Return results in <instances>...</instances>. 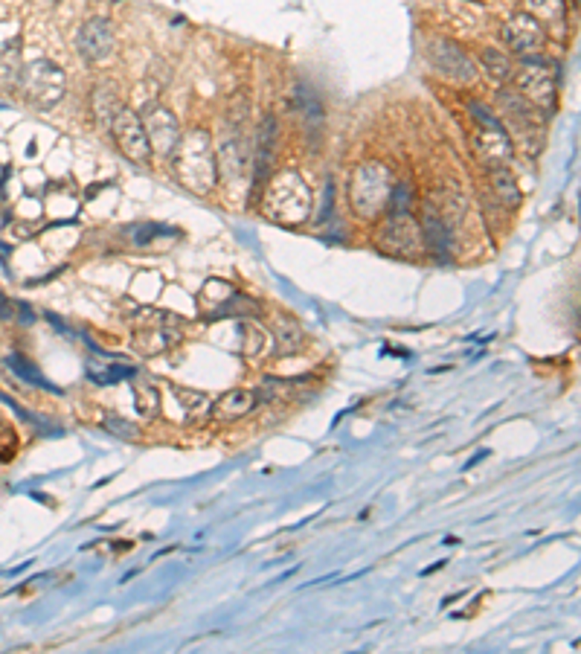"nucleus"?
<instances>
[{"mask_svg": "<svg viewBox=\"0 0 581 654\" xmlns=\"http://www.w3.org/2000/svg\"><path fill=\"white\" fill-rule=\"evenodd\" d=\"M76 50L88 62H105L114 53V27L108 18H90L76 35Z\"/></svg>", "mask_w": 581, "mask_h": 654, "instance_id": "10", "label": "nucleus"}, {"mask_svg": "<svg viewBox=\"0 0 581 654\" xmlns=\"http://www.w3.org/2000/svg\"><path fill=\"white\" fill-rule=\"evenodd\" d=\"M139 123H143V132L148 137V146H151V155H163V157H172L174 149L181 143V125H178V116H174L166 105L160 102H148L143 111L137 114Z\"/></svg>", "mask_w": 581, "mask_h": 654, "instance_id": "6", "label": "nucleus"}, {"mask_svg": "<svg viewBox=\"0 0 581 654\" xmlns=\"http://www.w3.org/2000/svg\"><path fill=\"white\" fill-rule=\"evenodd\" d=\"M18 88L23 93V99L35 105V108H53V105L64 99L67 76L62 67L50 62V58H35L27 67H21Z\"/></svg>", "mask_w": 581, "mask_h": 654, "instance_id": "4", "label": "nucleus"}, {"mask_svg": "<svg viewBox=\"0 0 581 654\" xmlns=\"http://www.w3.org/2000/svg\"><path fill=\"white\" fill-rule=\"evenodd\" d=\"M18 454V437L9 425H0V463H9Z\"/></svg>", "mask_w": 581, "mask_h": 654, "instance_id": "24", "label": "nucleus"}, {"mask_svg": "<svg viewBox=\"0 0 581 654\" xmlns=\"http://www.w3.org/2000/svg\"><path fill=\"white\" fill-rule=\"evenodd\" d=\"M274 341H276V349H279V352H282V355L297 352V349L302 346V329L297 326V320H290V318H276Z\"/></svg>", "mask_w": 581, "mask_h": 654, "instance_id": "17", "label": "nucleus"}, {"mask_svg": "<svg viewBox=\"0 0 581 654\" xmlns=\"http://www.w3.org/2000/svg\"><path fill=\"white\" fill-rule=\"evenodd\" d=\"M111 132H114V140L116 146H120L122 155L131 160V163H139V166H146L151 160V146H148V137L143 132V123H139V116L134 111H128L125 105L120 111L114 114L111 120Z\"/></svg>", "mask_w": 581, "mask_h": 654, "instance_id": "8", "label": "nucleus"}, {"mask_svg": "<svg viewBox=\"0 0 581 654\" xmlns=\"http://www.w3.org/2000/svg\"><path fill=\"white\" fill-rule=\"evenodd\" d=\"M430 62L436 64V70L442 76H448L453 81H474L476 79L474 62L450 41H436L434 47H430Z\"/></svg>", "mask_w": 581, "mask_h": 654, "instance_id": "11", "label": "nucleus"}, {"mask_svg": "<svg viewBox=\"0 0 581 654\" xmlns=\"http://www.w3.org/2000/svg\"><path fill=\"white\" fill-rule=\"evenodd\" d=\"M172 163H174V172H178V181L186 190L206 195L218 183L215 151L204 128H195V132L181 137V143L172 155Z\"/></svg>", "mask_w": 581, "mask_h": 654, "instance_id": "1", "label": "nucleus"}, {"mask_svg": "<svg viewBox=\"0 0 581 654\" xmlns=\"http://www.w3.org/2000/svg\"><path fill=\"white\" fill-rule=\"evenodd\" d=\"M174 393H178V402L186 407V413H189V416H198L201 411H209V402H206L204 393H195V390H186V387H174Z\"/></svg>", "mask_w": 581, "mask_h": 654, "instance_id": "23", "label": "nucleus"}, {"mask_svg": "<svg viewBox=\"0 0 581 654\" xmlns=\"http://www.w3.org/2000/svg\"><path fill=\"white\" fill-rule=\"evenodd\" d=\"M4 174H6V172H4V169H0V183H4Z\"/></svg>", "mask_w": 581, "mask_h": 654, "instance_id": "25", "label": "nucleus"}, {"mask_svg": "<svg viewBox=\"0 0 581 654\" xmlns=\"http://www.w3.org/2000/svg\"><path fill=\"white\" fill-rule=\"evenodd\" d=\"M120 108H122V105H120V99H116V93H114L111 85H99L97 90H93V114H97V120L102 125H111L114 114Z\"/></svg>", "mask_w": 581, "mask_h": 654, "instance_id": "19", "label": "nucleus"}, {"mask_svg": "<svg viewBox=\"0 0 581 654\" xmlns=\"http://www.w3.org/2000/svg\"><path fill=\"white\" fill-rule=\"evenodd\" d=\"M476 146H480V155L485 157V163H506L511 157V140L506 134L503 123L480 128V134H476Z\"/></svg>", "mask_w": 581, "mask_h": 654, "instance_id": "14", "label": "nucleus"}, {"mask_svg": "<svg viewBox=\"0 0 581 654\" xmlns=\"http://www.w3.org/2000/svg\"><path fill=\"white\" fill-rule=\"evenodd\" d=\"M308 209L311 192L306 181L294 169H282L279 174H274V181L265 192V213L274 221H282V225H299V221L308 218Z\"/></svg>", "mask_w": 581, "mask_h": 654, "instance_id": "2", "label": "nucleus"}, {"mask_svg": "<svg viewBox=\"0 0 581 654\" xmlns=\"http://www.w3.org/2000/svg\"><path fill=\"white\" fill-rule=\"evenodd\" d=\"M183 337V320L174 318L169 311L146 309L134 318L131 326V344L137 352H143L148 358L169 352L172 346H178Z\"/></svg>", "mask_w": 581, "mask_h": 654, "instance_id": "3", "label": "nucleus"}, {"mask_svg": "<svg viewBox=\"0 0 581 654\" xmlns=\"http://www.w3.org/2000/svg\"><path fill=\"white\" fill-rule=\"evenodd\" d=\"M53 4H58V0H53Z\"/></svg>", "mask_w": 581, "mask_h": 654, "instance_id": "26", "label": "nucleus"}, {"mask_svg": "<svg viewBox=\"0 0 581 654\" xmlns=\"http://www.w3.org/2000/svg\"><path fill=\"white\" fill-rule=\"evenodd\" d=\"M485 174H488V183H492L494 195L500 198V204H506L515 209L520 204V190H518V181L511 169L506 163H485Z\"/></svg>", "mask_w": 581, "mask_h": 654, "instance_id": "15", "label": "nucleus"}, {"mask_svg": "<svg viewBox=\"0 0 581 654\" xmlns=\"http://www.w3.org/2000/svg\"><path fill=\"white\" fill-rule=\"evenodd\" d=\"M503 41L509 50H515L520 55H529V53H538L543 41H546V32H543V23L535 21L529 12H518V15H511L503 27Z\"/></svg>", "mask_w": 581, "mask_h": 654, "instance_id": "9", "label": "nucleus"}, {"mask_svg": "<svg viewBox=\"0 0 581 654\" xmlns=\"http://www.w3.org/2000/svg\"><path fill=\"white\" fill-rule=\"evenodd\" d=\"M102 425L108 428L114 437H120V439H137L139 437V428L134 422H128V419H120V416H114V413H105Z\"/></svg>", "mask_w": 581, "mask_h": 654, "instance_id": "22", "label": "nucleus"}, {"mask_svg": "<svg viewBox=\"0 0 581 654\" xmlns=\"http://www.w3.org/2000/svg\"><path fill=\"white\" fill-rule=\"evenodd\" d=\"M259 404L256 402L253 390H227L224 395H218L215 402H209V416L215 422H236V419H244L248 413H253V407Z\"/></svg>", "mask_w": 581, "mask_h": 654, "instance_id": "12", "label": "nucleus"}, {"mask_svg": "<svg viewBox=\"0 0 581 654\" xmlns=\"http://www.w3.org/2000/svg\"><path fill=\"white\" fill-rule=\"evenodd\" d=\"M390 192V169L381 166V163H366L355 172L349 198H352V209L360 218H375L387 209Z\"/></svg>", "mask_w": 581, "mask_h": 654, "instance_id": "5", "label": "nucleus"}, {"mask_svg": "<svg viewBox=\"0 0 581 654\" xmlns=\"http://www.w3.org/2000/svg\"><path fill=\"white\" fill-rule=\"evenodd\" d=\"M526 12L541 23H561L564 21V0H523Z\"/></svg>", "mask_w": 581, "mask_h": 654, "instance_id": "20", "label": "nucleus"}, {"mask_svg": "<svg viewBox=\"0 0 581 654\" xmlns=\"http://www.w3.org/2000/svg\"><path fill=\"white\" fill-rule=\"evenodd\" d=\"M134 407L143 419H155L160 413V395L151 384H137L134 387Z\"/></svg>", "mask_w": 581, "mask_h": 654, "instance_id": "21", "label": "nucleus"}, {"mask_svg": "<svg viewBox=\"0 0 581 654\" xmlns=\"http://www.w3.org/2000/svg\"><path fill=\"white\" fill-rule=\"evenodd\" d=\"M422 227H425V239H427V248L434 251L439 259H445L448 251H450V233H448V225L439 218V213L434 207H425L422 213Z\"/></svg>", "mask_w": 581, "mask_h": 654, "instance_id": "16", "label": "nucleus"}, {"mask_svg": "<svg viewBox=\"0 0 581 654\" xmlns=\"http://www.w3.org/2000/svg\"><path fill=\"white\" fill-rule=\"evenodd\" d=\"M518 85L523 90V99L535 105L538 111H546L555 105V73L543 58H523Z\"/></svg>", "mask_w": 581, "mask_h": 654, "instance_id": "7", "label": "nucleus"}, {"mask_svg": "<svg viewBox=\"0 0 581 654\" xmlns=\"http://www.w3.org/2000/svg\"><path fill=\"white\" fill-rule=\"evenodd\" d=\"M480 62H483V70L494 81H509L511 76H515V67H511L509 55L500 53L497 47H485V50L480 53Z\"/></svg>", "mask_w": 581, "mask_h": 654, "instance_id": "18", "label": "nucleus"}, {"mask_svg": "<svg viewBox=\"0 0 581 654\" xmlns=\"http://www.w3.org/2000/svg\"><path fill=\"white\" fill-rule=\"evenodd\" d=\"M381 248H387L395 256L413 253L416 251V233H413V221L410 216H390L387 218V230H381Z\"/></svg>", "mask_w": 581, "mask_h": 654, "instance_id": "13", "label": "nucleus"}]
</instances>
